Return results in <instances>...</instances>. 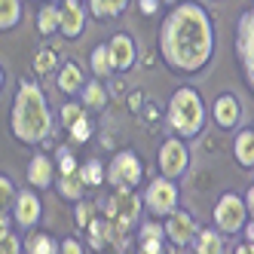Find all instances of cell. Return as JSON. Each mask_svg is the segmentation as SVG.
<instances>
[{"label":"cell","mask_w":254,"mask_h":254,"mask_svg":"<svg viewBox=\"0 0 254 254\" xmlns=\"http://www.w3.org/2000/svg\"><path fill=\"white\" fill-rule=\"evenodd\" d=\"M162 56L178 70H199L211 56V22L202 6H178L162 22Z\"/></svg>","instance_id":"obj_1"},{"label":"cell","mask_w":254,"mask_h":254,"mask_svg":"<svg viewBox=\"0 0 254 254\" xmlns=\"http://www.w3.org/2000/svg\"><path fill=\"white\" fill-rule=\"evenodd\" d=\"M49 107L37 83H22L15 92V107H12V135L25 144H40L49 135Z\"/></svg>","instance_id":"obj_2"},{"label":"cell","mask_w":254,"mask_h":254,"mask_svg":"<svg viewBox=\"0 0 254 254\" xmlns=\"http://www.w3.org/2000/svg\"><path fill=\"white\" fill-rule=\"evenodd\" d=\"M202 98L196 95V89H178V92L172 95V104H169V120L172 126L181 132V135H196L199 129H202Z\"/></svg>","instance_id":"obj_3"},{"label":"cell","mask_w":254,"mask_h":254,"mask_svg":"<svg viewBox=\"0 0 254 254\" xmlns=\"http://www.w3.org/2000/svg\"><path fill=\"white\" fill-rule=\"evenodd\" d=\"M138 199L132 196V193H126V190H120L117 196H111L107 199V205H104V211H107V217L126 233V227L129 224H135V217H138Z\"/></svg>","instance_id":"obj_4"},{"label":"cell","mask_w":254,"mask_h":254,"mask_svg":"<svg viewBox=\"0 0 254 254\" xmlns=\"http://www.w3.org/2000/svg\"><path fill=\"white\" fill-rule=\"evenodd\" d=\"M214 221H217V227H221L224 233H236V230L242 227V221H245L242 199L233 196V193H227L221 202H217V208H214Z\"/></svg>","instance_id":"obj_5"},{"label":"cell","mask_w":254,"mask_h":254,"mask_svg":"<svg viewBox=\"0 0 254 254\" xmlns=\"http://www.w3.org/2000/svg\"><path fill=\"white\" fill-rule=\"evenodd\" d=\"M111 181L120 190H129L141 181V162L132 153H117L111 162Z\"/></svg>","instance_id":"obj_6"},{"label":"cell","mask_w":254,"mask_h":254,"mask_svg":"<svg viewBox=\"0 0 254 254\" xmlns=\"http://www.w3.org/2000/svg\"><path fill=\"white\" fill-rule=\"evenodd\" d=\"M175 202H178L175 184H172L169 178H156L153 184H150V190H147V205H150V211H156V214H172L175 211Z\"/></svg>","instance_id":"obj_7"},{"label":"cell","mask_w":254,"mask_h":254,"mask_svg":"<svg viewBox=\"0 0 254 254\" xmlns=\"http://www.w3.org/2000/svg\"><path fill=\"white\" fill-rule=\"evenodd\" d=\"M239 62L254 86V12L239 19Z\"/></svg>","instance_id":"obj_8"},{"label":"cell","mask_w":254,"mask_h":254,"mask_svg":"<svg viewBox=\"0 0 254 254\" xmlns=\"http://www.w3.org/2000/svg\"><path fill=\"white\" fill-rule=\"evenodd\" d=\"M83 25H86L83 6L77 3V0H64L62 9H59V31L64 34V37H80Z\"/></svg>","instance_id":"obj_9"},{"label":"cell","mask_w":254,"mask_h":254,"mask_svg":"<svg viewBox=\"0 0 254 254\" xmlns=\"http://www.w3.org/2000/svg\"><path fill=\"white\" fill-rule=\"evenodd\" d=\"M159 169H162V175H172V178L181 175L187 169V150L178 141H166L159 150Z\"/></svg>","instance_id":"obj_10"},{"label":"cell","mask_w":254,"mask_h":254,"mask_svg":"<svg viewBox=\"0 0 254 254\" xmlns=\"http://www.w3.org/2000/svg\"><path fill=\"white\" fill-rule=\"evenodd\" d=\"M107 49H111V62H114L117 70L132 67V62H135V43H132V37H126V34H117Z\"/></svg>","instance_id":"obj_11"},{"label":"cell","mask_w":254,"mask_h":254,"mask_svg":"<svg viewBox=\"0 0 254 254\" xmlns=\"http://www.w3.org/2000/svg\"><path fill=\"white\" fill-rule=\"evenodd\" d=\"M166 233H169V239H172V242L184 245V242H190V239H193L196 224H193V217H190V214H184V211H172Z\"/></svg>","instance_id":"obj_12"},{"label":"cell","mask_w":254,"mask_h":254,"mask_svg":"<svg viewBox=\"0 0 254 254\" xmlns=\"http://www.w3.org/2000/svg\"><path fill=\"white\" fill-rule=\"evenodd\" d=\"M15 221H19L22 227H34L40 221V199L34 193L15 196Z\"/></svg>","instance_id":"obj_13"},{"label":"cell","mask_w":254,"mask_h":254,"mask_svg":"<svg viewBox=\"0 0 254 254\" xmlns=\"http://www.w3.org/2000/svg\"><path fill=\"white\" fill-rule=\"evenodd\" d=\"M28 181L34 187H49L52 184V162H49V156H43V153H37L31 159V166H28Z\"/></svg>","instance_id":"obj_14"},{"label":"cell","mask_w":254,"mask_h":254,"mask_svg":"<svg viewBox=\"0 0 254 254\" xmlns=\"http://www.w3.org/2000/svg\"><path fill=\"white\" fill-rule=\"evenodd\" d=\"M214 120H217V126H224V129L239 120V104H236L233 95H221L214 101Z\"/></svg>","instance_id":"obj_15"},{"label":"cell","mask_w":254,"mask_h":254,"mask_svg":"<svg viewBox=\"0 0 254 254\" xmlns=\"http://www.w3.org/2000/svg\"><path fill=\"white\" fill-rule=\"evenodd\" d=\"M80 86H83V74H80V67H77L74 62L64 64V67H62V74H59V89L70 95V92H77Z\"/></svg>","instance_id":"obj_16"},{"label":"cell","mask_w":254,"mask_h":254,"mask_svg":"<svg viewBox=\"0 0 254 254\" xmlns=\"http://www.w3.org/2000/svg\"><path fill=\"white\" fill-rule=\"evenodd\" d=\"M83 178H80V169L77 172H67V175H62V181H59V190L64 193V199H80L83 196Z\"/></svg>","instance_id":"obj_17"},{"label":"cell","mask_w":254,"mask_h":254,"mask_svg":"<svg viewBox=\"0 0 254 254\" xmlns=\"http://www.w3.org/2000/svg\"><path fill=\"white\" fill-rule=\"evenodd\" d=\"M236 159L242 166H254V132H242L236 138Z\"/></svg>","instance_id":"obj_18"},{"label":"cell","mask_w":254,"mask_h":254,"mask_svg":"<svg viewBox=\"0 0 254 254\" xmlns=\"http://www.w3.org/2000/svg\"><path fill=\"white\" fill-rule=\"evenodd\" d=\"M92 70H95V77H107L114 70V62H111V49L107 46H95L92 49Z\"/></svg>","instance_id":"obj_19"},{"label":"cell","mask_w":254,"mask_h":254,"mask_svg":"<svg viewBox=\"0 0 254 254\" xmlns=\"http://www.w3.org/2000/svg\"><path fill=\"white\" fill-rule=\"evenodd\" d=\"M22 15L19 0H0V31H9Z\"/></svg>","instance_id":"obj_20"},{"label":"cell","mask_w":254,"mask_h":254,"mask_svg":"<svg viewBox=\"0 0 254 254\" xmlns=\"http://www.w3.org/2000/svg\"><path fill=\"white\" fill-rule=\"evenodd\" d=\"M25 251H31V254H56V251H59V245L52 242L46 233H34L31 239L25 242Z\"/></svg>","instance_id":"obj_21"},{"label":"cell","mask_w":254,"mask_h":254,"mask_svg":"<svg viewBox=\"0 0 254 254\" xmlns=\"http://www.w3.org/2000/svg\"><path fill=\"white\" fill-rule=\"evenodd\" d=\"M59 28V9L56 6H43L40 15H37V31L40 34H52Z\"/></svg>","instance_id":"obj_22"},{"label":"cell","mask_w":254,"mask_h":254,"mask_svg":"<svg viewBox=\"0 0 254 254\" xmlns=\"http://www.w3.org/2000/svg\"><path fill=\"white\" fill-rule=\"evenodd\" d=\"M126 3H129V0H92V12L98 15V19H104V15H117V12H123Z\"/></svg>","instance_id":"obj_23"},{"label":"cell","mask_w":254,"mask_h":254,"mask_svg":"<svg viewBox=\"0 0 254 254\" xmlns=\"http://www.w3.org/2000/svg\"><path fill=\"white\" fill-rule=\"evenodd\" d=\"M80 178H83V184H101V181H104V169H101V162H98V159H89L86 166L80 169Z\"/></svg>","instance_id":"obj_24"},{"label":"cell","mask_w":254,"mask_h":254,"mask_svg":"<svg viewBox=\"0 0 254 254\" xmlns=\"http://www.w3.org/2000/svg\"><path fill=\"white\" fill-rule=\"evenodd\" d=\"M196 251L199 254H214V251H221V236H217V233H202V236H199V242H196Z\"/></svg>","instance_id":"obj_25"},{"label":"cell","mask_w":254,"mask_h":254,"mask_svg":"<svg viewBox=\"0 0 254 254\" xmlns=\"http://www.w3.org/2000/svg\"><path fill=\"white\" fill-rule=\"evenodd\" d=\"M56 67V52L52 49H37V59H34V70L37 74H49Z\"/></svg>","instance_id":"obj_26"},{"label":"cell","mask_w":254,"mask_h":254,"mask_svg":"<svg viewBox=\"0 0 254 254\" xmlns=\"http://www.w3.org/2000/svg\"><path fill=\"white\" fill-rule=\"evenodd\" d=\"M104 98H107V95H104V89H101L98 83H89V86L83 89V101H86L89 107H101Z\"/></svg>","instance_id":"obj_27"},{"label":"cell","mask_w":254,"mask_h":254,"mask_svg":"<svg viewBox=\"0 0 254 254\" xmlns=\"http://www.w3.org/2000/svg\"><path fill=\"white\" fill-rule=\"evenodd\" d=\"M70 135H74V141H89V135H92V129H89V120H86L83 114L70 123Z\"/></svg>","instance_id":"obj_28"},{"label":"cell","mask_w":254,"mask_h":254,"mask_svg":"<svg viewBox=\"0 0 254 254\" xmlns=\"http://www.w3.org/2000/svg\"><path fill=\"white\" fill-rule=\"evenodd\" d=\"M9 202H15V190H12V181L0 175V211H3Z\"/></svg>","instance_id":"obj_29"},{"label":"cell","mask_w":254,"mask_h":254,"mask_svg":"<svg viewBox=\"0 0 254 254\" xmlns=\"http://www.w3.org/2000/svg\"><path fill=\"white\" fill-rule=\"evenodd\" d=\"M0 251H3V254H15V251H22V245H19L15 236L3 233V236H0Z\"/></svg>","instance_id":"obj_30"},{"label":"cell","mask_w":254,"mask_h":254,"mask_svg":"<svg viewBox=\"0 0 254 254\" xmlns=\"http://www.w3.org/2000/svg\"><path fill=\"white\" fill-rule=\"evenodd\" d=\"M59 166H62V175H67V172H77V162H74V156H70V150H62Z\"/></svg>","instance_id":"obj_31"},{"label":"cell","mask_w":254,"mask_h":254,"mask_svg":"<svg viewBox=\"0 0 254 254\" xmlns=\"http://www.w3.org/2000/svg\"><path fill=\"white\" fill-rule=\"evenodd\" d=\"M77 221H80V227H89V221H92V205H80L77 208Z\"/></svg>","instance_id":"obj_32"},{"label":"cell","mask_w":254,"mask_h":254,"mask_svg":"<svg viewBox=\"0 0 254 254\" xmlns=\"http://www.w3.org/2000/svg\"><path fill=\"white\" fill-rule=\"evenodd\" d=\"M141 242H144V248H141L144 254H159L162 251V242L159 239H141Z\"/></svg>","instance_id":"obj_33"},{"label":"cell","mask_w":254,"mask_h":254,"mask_svg":"<svg viewBox=\"0 0 254 254\" xmlns=\"http://www.w3.org/2000/svg\"><path fill=\"white\" fill-rule=\"evenodd\" d=\"M159 236H162V230L156 224H147V227L141 230V239H159Z\"/></svg>","instance_id":"obj_34"},{"label":"cell","mask_w":254,"mask_h":254,"mask_svg":"<svg viewBox=\"0 0 254 254\" xmlns=\"http://www.w3.org/2000/svg\"><path fill=\"white\" fill-rule=\"evenodd\" d=\"M77 117H80V107H77V104H67V107H64V123L70 126Z\"/></svg>","instance_id":"obj_35"},{"label":"cell","mask_w":254,"mask_h":254,"mask_svg":"<svg viewBox=\"0 0 254 254\" xmlns=\"http://www.w3.org/2000/svg\"><path fill=\"white\" fill-rule=\"evenodd\" d=\"M156 6H159V0H141V12H144V15H153Z\"/></svg>","instance_id":"obj_36"},{"label":"cell","mask_w":254,"mask_h":254,"mask_svg":"<svg viewBox=\"0 0 254 254\" xmlns=\"http://www.w3.org/2000/svg\"><path fill=\"white\" fill-rule=\"evenodd\" d=\"M59 251H67V254H80V251H83V248H80V245H77V242H74V239H64V242H62V248H59Z\"/></svg>","instance_id":"obj_37"},{"label":"cell","mask_w":254,"mask_h":254,"mask_svg":"<svg viewBox=\"0 0 254 254\" xmlns=\"http://www.w3.org/2000/svg\"><path fill=\"white\" fill-rule=\"evenodd\" d=\"M248 211H251V214H254V187H251V190H248Z\"/></svg>","instance_id":"obj_38"},{"label":"cell","mask_w":254,"mask_h":254,"mask_svg":"<svg viewBox=\"0 0 254 254\" xmlns=\"http://www.w3.org/2000/svg\"><path fill=\"white\" fill-rule=\"evenodd\" d=\"M6 233V217H3V211H0V236Z\"/></svg>","instance_id":"obj_39"},{"label":"cell","mask_w":254,"mask_h":254,"mask_svg":"<svg viewBox=\"0 0 254 254\" xmlns=\"http://www.w3.org/2000/svg\"><path fill=\"white\" fill-rule=\"evenodd\" d=\"M0 89H3V67H0Z\"/></svg>","instance_id":"obj_40"},{"label":"cell","mask_w":254,"mask_h":254,"mask_svg":"<svg viewBox=\"0 0 254 254\" xmlns=\"http://www.w3.org/2000/svg\"><path fill=\"white\" fill-rule=\"evenodd\" d=\"M166 3H172V0H166Z\"/></svg>","instance_id":"obj_41"}]
</instances>
